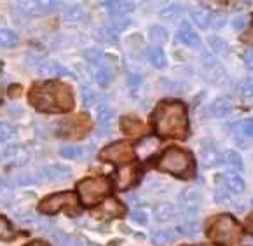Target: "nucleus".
<instances>
[{
  "instance_id": "nucleus-19",
  "label": "nucleus",
  "mask_w": 253,
  "mask_h": 246,
  "mask_svg": "<svg viewBox=\"0 0 253 246\" xmlns=\"http://www.w3.org/2000/svg\"><path fill=\"white\" fill-rule=\"evenodd\" d=\"M232 112V103L227 98H216L215 101H211V105L208 107V114L216 119H222V117H227Z\"/></svg>"
},
{
  "instance_id": "nucleus-41",
  "label": "nucleus",
  "mask_w": 253,
  "mask_h": 246,
  "mask_svg": "<svg viewBox=\"0 0 253 246\" xmlns=\"http://www.w3.org/2000/svg\"><path fill=\"white\" fill-rule=\"evenodd\" d=\"M60 154L63 157H67V159H79V157H81L84 152H82L81 147H72V145H68V147H61Z\"/></svg>"
},
{
  "instance_id": "nucleus-23",
  "label": "nucleus",
  "mask_w": 253,
  "mask_h": 246,
  "mask_svg": "<svg viewBox=\"0 0 253 246\" xmlns=\"http://www.w3.org/2000/svg\"><path fill=\"white\" fill-rule=\"evenodd\" d=\"M157 147H159V140L154 138V136H147V138H143L142 142L138 143V147H136L138 157H140V159H149L150 156H154Z\"/></svg>"
},
{
  "instance_id": "nucleus-31",
  "label": "nucleus",
  "mask_w": 253,
  "mask_h": 246,
  "mask_svg": "<svg viewBox=\"0 0 253 246\" xmlns=\"http://www.w3.org/2000/svg\"><path fill=\"white\" fill-rule=\"evenodd\" d=\"M51 238L58 246H84V245H82V241L72 238V236L63 234L60 229H54V231L51 232Z\"/></svg>"
},
{
  "instance_id": "nucleus-47",
  "label": "nucleus",
  "mask_w": 253,
  "mask_h": 246,
  "mask_svg": "<svg viewBox=\"0 0 253 246\" xmlns=\"http://www.w3.org/2000/svg\"><path fill=\"white\" fill-rule=\"evenodd\" d=\"M246 25H248V16L246 14H238L232 18V28L234 30H243Z\"/></svg>"
},
{
  "instance_id": "nucleus-3",
  "label": "nucleus",
  "mask_w": 253,
  "mask_h": 246,
  "mask_svg": "<svg viewBox=\"0 0 253 246\" xmlns=\"http://www.w3.org/2000/svg\"><path fill=\"white\" fill-rule=\"evenodd\" d=\"M157 168L169 175L189 178L194 173V157L190 152L178 147H169L157 161Z\"/></svg>"
},
{
  "instance_id": "nucleus-42",
  "label": "nucleus",
  "mask_w": 253,
  "mask_h": 246,
  "mask_svg": "<svg viewBox=\"0 0 253 246\" xmlns=\"http://www.w3.org/2000/svg\"><path fill=\"white\" fill-rule=\"evenodd\" d=\"M110 25L114 26V30H124L131 25L129 16H117V18H110Z\"/></svg>"
},
{
  "instance_id": "nucleus-22",
  "label": "nucleus",
  "mask_w": 253,
  "mask_h": 246,
  "mask_svg": "<svg viewBox=\"0 0 253 246\" xmlns=\"http://www.w3.org/2000/svg\"><path fill=\"white\" fill-rule=\"evenodd\" d=\"M121 127H123L124 133L129 134V136H140V134L143 133V129H145L142 121L133 116H124L123 119H121Z\"/></svg>"
},
{
  "instance_id": "nucleus-7",
  "label": "nucleus",
  "mask_w": 253,
  "mask_h": 246,
  "mask_svg": "<svg viewBox=\"0 0 253 246\" xmlns=\"http://www.w3.org/2000/svg\"><path fill=\"white\" fill-rule=\"evenodd\" d=\"M35 185L39 183H61L72 178V169L63 164H51L34 171Z\"/></svg>"
},
{
  "instance_id": "nucleus-14",
  "label": "nucleus",
  "mask_w": 253,
  "mask_h": 246,
  "mask_svg": "<svg viewBox=\"0 0 253 246\" xmlns=\"http://www.w3.org/2000/svg\"><path fill=\"white\" fill-rule=\"evenodd\" d=\"M203 61H205L206 79H208L210 82H213V84H222V82L227 81V72L223 70L222 65H220L218 61L215 60V58L205 54Z\"/></svg>"
},
{
  "instance_id": "nucleus-56",
  "label": "nucleus",
  "mask_w": 253,
  "mask_h": 246,
  "mask_svg": "<svg viewBox=\"0 0 253 246\" xmlns=\"http://www.w3.org/2000/svg\"><path fill=\"white\" fill-rule=\"evenodd\" d=\"M0 101H2V89H0Z\"/></svg>"
},
{
  "instance_id": "nucleus-49",
  "label": "nucleus",
  "mask_w": 253,
  "mask_h": 246,
  "mask_svg": "<svg viewBox=\"0 0 253 246\" xmlns=\"http://www.w3.org/2000/svg\"><path fill=\"white\" fill-rule=\"evenodd\" d=\"M161 87H171V93H183V86L182 84H175V82H171V81H166V79H163V81H161Z\"/></svg>"
},
{
  "instance_id": "nucleus-39",
  "label": "nucleus",
  "mask_w": 253,
  "mask_h": 246,
  "mask_svg": "<svg viewBox=\"0 0 253 246\" xmlns=\"http://www.w3.org/2000/svg\"><path fill=\"white\" fill-rule=\"evenodd\" d=\"M12 238H14V231H12L11 224L5 220L4 216H0V239L2 241H9Z\"/></svg>"
},
{
  "instance_id": "nucleus-8",
  "label": "nucleus",
  "mask_w": 253,
  "mask_h": 246,
  "mask_svg": "<svg viewBox=\"0 0 253 246\" xmlns=\"http://www.w3.org/2000/svg\"><path fill=\"white\" fill-rule=\"evenodd\" d=\"M75 205H77V196L74 192H58V194H52L49 198L42 199L39 209L44 215H54L61 208H75Z\"/></svg>"
},
{
  "instance_id": "nucleus-52",
  "label": "nucleus",
  "mask_w": 253,
  "mask_h": 246,
  "mask_svg": "<svg viewBox=\"0 0 253 246\" xmlns=\"http://www.w3.org/2000/svg\"><path fill=\"white\" fill-rule=\"evenodd\" d=\"M136 84H142V79L138 77V75H129V86L134 87Z\"/></svg>"
},
{
  "instance_id": "nucleus-36",
  "label": "nucleus",
  "mask_w": 253,
  "mask_h": 246,
  "mask_svg": "<svg viewBox=\"0 0 253 246\" xmlns=\"http://www.w3.org/2000/svg\"><path fill=\"white\" fill-rule=\"evenodd\" d=\"M183 11H185V7L182 4H169L161 11V16L164 19H168V21H175V19H178L182 16Z\"/></svg>"
},
{
  "instance_id": "nucleus-46",
  "label": "nucleus",
  "mask_w": 253,
  "mask_h": 246,
  "mask_svg": "<svg viewBox=\"0 0 253 246\" xmlns=\"http://www.w3.org/2000/svg\"><path fill=\"white\" fill-rule=\"evenodd\" d=\"M210 44H211L213 49H215L216 52H220V54H227V52H229V45L225 44L223 41H220V39L213 37L211 41H210Z\"/></svg>"
},
{
  "instance_id": "nucleus-2",
  "label": "nucleus",
  "mask_w": 253,
  "mask_h": 246,
  "mask_svg": "<svg viewBox=\"0 0 253 246\" xmlns=\"http://www.w3.org/2000/svg\"><path fill=\"white\" fill-rule=\"evenodd\" d=\"M156 133L163 138L183 140L189 131L187 108L180 101H161L152 114Z\"/></svg>"
},
{
  "instance_id": "nucleus-17",
  "label": "nucleus",
  "mask_w": 253,
  "mask_h": 246,
  "mask_svg": "<svg viewBox=\"0 0 253 246\" xmlns=\"http://www.w3.org/2000/svg\"><path fill=\"white\" fill-rule=\"evenodd\" d=\"M89 70L93 74L94 81L100 84V86H108L112 82V68L107 61H101V63H91L89 65Z\"/></svg>"
},
{
  "instance_id": "nucleus-33",
  "label": "nucleus",
  "mask_w": 253,
  "mask_h": 246,
  "mask_svg": "<svg viewBox=\"0 0 253 246\" xmlns=\"http://www.w3.org/2000/svg\"><path fill=\"white\" fill-rule=\"evenodd\" d=\"M84 9L81 7V5H68V7L63 9V18L65 21L68 23H79L84 19Z\"/></svg>"
},
{
  "instance_id": "nucleus-12",
  "label": "nucleus",
  "mask_w": 253,
  "mask_h": 246,
  "mask_svg": "<svg viewBox=\"0 0 253 246\" xmlns=\"http://www.w3.org/2000/svg\"><path fill=\"white\" fill-rule=\"evenodd\" d=\"M84 129H89V119L86 116H77L72 119H65L60 123L58 127V134L60 136H70V133H74L72 136H79L81 133H84Z\"/></svg>"
},
{
  "instance_id": "nucleus-54",
  "label": "nucleus",
  "mask_w": 253,
  "mask_h": 246,
  "mask_svg": "<svg viewBox=\"0 0 253 246\" xmlns=\"http://www.w3.org/2000/svg\"><path fill=\"white\" fill-rule=\"evenodd\" d=\"M246 227H248V231L253 234V215L248 216V220H246Z\"/></svg>"
},
{
  "instance_id": "nucleus-43",
  "label": "nucleus",
  "mask_w": 253,
  "mask_h": 246,
  "mask_svg": "<svg viewBox=\"0 0 253 246\" xmlns=\"http://www.w3.org/2000/svg\"><path fill=\"white\" fill-rule=\"evenodd\" d=\"M225 14L223 12H211V18H210V26L211 28H215V30H218V28H222L223 25H225Z\"/></svg>"
},
{
  "instance_id": "nucleus-30",
  "label": "nucleus",
  "mask_w": 253,
  "mask_h": 246,
  "mask_svg": "<svg viewBox=\"0 0 253 246\" xmlns=\"http://www.w3.org/2000/svg\"><path fill=\"white\" fill-rule=\"evenodd\" d=\"M190 18L192 23L199 26V28H208L210 26V18H211V12L205 7H196L190 11Z\"/></svg>"
},
{
  "instance_id": "nucleus-26",
  "label": "nucleus",
  "mask_w": 253,
  "mask_h": 246,
  "mask_svg": "<svg viewBox=\"0 0 253 246\" xmlns=\"http://www.w3.org/2000/svg\"><path fill=\"white\" fill-rule=\"evenodd\" d=\"M223 180H225V187H227L231 192L234 194H243L245 192V180L238 175V173H225L223 175Z\"/></svg>"
},
{
  "instance_id": "nucleus-11",
  "label": "nucleus",
  "mask_w": 253,
  "mask_h": 246,
  "mask_svg": "<svg viewBox=\"0 0 253 246\" xmlns=\"http://www.w3.org/2000/svg\"><path fill=\"white\" fill-rule=\"evenodd\" d=\"M114 185L117 190H126L131 185L138 182V175H140V169H138L136 164H126L123 168H119L114 173Z\"/></svg>"
},
{
  "instance_id": "nucleus-59",
  "label": "nucleus",
  "mask_w": 253,
  "mask_h": 246,
  "mask_svg": "<svg viewBox=\"0 0 253 246\" xmlns=\"http://www.w3.org/2000/svg\"><path fill=\"white\" fill-rule=\"evenodd\" d=\"M252 79H253V77H252Z\"/></svg>"
},
{
  "instance_id": "nucleus-50",
  "label": "nucleus",
  "mask_w": 253,
  "mask_h": 246,
  "mask_svg": "<svg viewBox=\"0 0 253 246\" xmlns=\"http://www.w3.org/2000/svg\"><path fill=\"white\" fill-rule=\"evenodd\" d=\"M243 133L248 136V138H253V119H246L243 123Z\"/></svg>"
},
{
  "instance_id": "nucleus-58",
  "label": "nucleus",
  "mask_w": 253,
  "mask_h": 246,
  "mask_svg": "<svg viewBox=\"0 0 253 246\" xmlns=\"http://www.w3.org/2000/svg\"><path fill=\"white\" fill-rule=\"evenodd\" d=\"M199 246H203V245H199Z\"/></svg>"
},
{
  "instance_id": "nucleus-15",
  "label": "nucleus",
  "mask_w": 253,
  "mask_h": 246,
  "mask_svg": "<svg viewBox=\"0 0 253 246\" xmlns=\"http://www.w3.org/2000/svg\"><path fill=\"white\" fill-rule=\"evenodd\" d=\"M35 70H37L39 75H42V77H47V79L61 77V75L70 74V72L65 70V68L54 60H41L37 65H35Z\"/></svg>"
},
{
  "instance_id": "nucleus-29",
  "label": "nucleus",
  "mask_w": 253,
  "mask_h": 246,
  "mask_svg": "<svg viewBox=\"0 0 253 246\" xmlns=\"http://www.w3.org/2000/svg\"><path fill=\"white\" fill-rule=\"evenodd\" d=\"M176 239V232L173 229H163V231H156L152 234L154 246H168Z\"/></svg>"
},
{
  "instance_id": "nucleus-57",
  "label": "nucleus",
  "mask_w": 253,
  "mask_h": 246,
  "mask_svg": "<svg viewBox=\"0 0 253 246\" xmlns=\"http://www.w3.org/2000/svg\"><path fill=\"white\" fill-rule=\"evenodd\" d=\"M252 205H253V199H252Z\"/></svg>"
},
{
  "instance_id": "nucleus-16",
  "label": "nucleus",
  "mask_w": 253,
  "mask_h": 246,
  "mask_svg": "<svg viewBox=\"0 0 253 246\" xmlns=\"http://www.w3.org/2000/svg\"><path fill=\"white\" fill-rule=\"evenodd\" d=\"M176 37H178V41L182 42L183 45H187V47H190V49L201 47V39H199V35H196V32L192 30V26H190L187 21L182 23V26L178 28Z\"/></svg>"
},
{
  "instance_id": "nucleus-24",
  "label": "nucleus",
  "mask_w": 253,
  "mask_h": 246,
  "mask_svg": "<svg viewBox=\"0 0 253 246\" xmlns=\"http://www.w3.org/2000/svg\"><path fill=\"white\" fill-rule=\"evenodd\" d=\"M154 216L157 222H169L176 216V208L171 203H159L154 208Z\"/></svg>"
},
{
  "instance_id": "nucleus-18",
  "label": "nucleus",
  "mask_w": 253,
  "mask_h": 246,
  "mask_svg": "<svg viewBox=\"0 0 253 246\" xmlns=\"http://www.w3.org/2000/svg\"><path fill=\"white\" fill-rule=\"evenodd\" d=\"M124 211H126V208H124L117 199L110 198V199H107V201L101 203L96 215H101V216H105V218H116V216L124 215Z\"/></svg>"
},
{
  "instance_id": "nucleus-1",
  "label": "nucleus",
  "mask_w": 253,
  "mask_h": 246,
  "mask_svg": "<svg viewBox=\"0 0 253 246\" xmlns=\"http://www.w3.org/2000/svg\"><path fill=\"white\" fill-rule=\"evenodd\" d=\"M28 101L34 105L37 110L47 114H60L70 112L74 108V94L72 89L63 82H42L35 84L28 94Z\"/></svg>"
},
{
  "instance_id": "nucleus-20",
  "label": "nucleus",
  "mask_w": 253,
  "mask_h": 246,
  "mask_svg": "<svg viewBox=\"0 0 253 246\" xmlns=\"http://www.w3.org/2000/svg\"><path fill=\"white\" fill-rule=\"evenodd\" d=\"M220 159H222V156L218 154V150H216V147L213 145V143H210V142L203 143L201 145V161L206 168L216 166V164L220 163Z\"/></svg>"
},
{
  "instance_id": "nucleus-55",
  "label": "nucleus",
  "mask_w": 253,
  "mask_h": 246,
  "mask_svg": "<svg viewBox=\"0 0 253 246\" xmlns=\"http://www.w3.org/2000/svg\"><path fill=\"white\" fill-rule=\"evenodd\" d=\"M26 246H51V245H47V243H44V241H34V243H30V245H26Z\"/></svg>"
},
{
  "instance_id": "nucleus-4",
  "label": "nucleus",
  "mask_w": 253,
  "mask_h": 246,
  "mask_svg": "<svg viewBox=\"0 0 253 246\" xmlns=\"http://www.w3.org/2000/svg\"><path fill=\"white\" fill-rule=\"evenodd\" d=\"M208 238L222 246H236L243 238V231L239 224L231 215H218L210 224Z\"/></svg>"
},
{
  "instance_id": "nucleus-6",
  "label": "nucleus",
  "mask_w": 253,
  "mask_h": 246,
  "mask_svg": "<svg viewBox=\"0 0 253 246\" xmlns=\"http://www.w3.org/2000/svg\"><path fill=\"white\" fill-rule=\"evenodd\" d=\"M133 157H134V150L127 142H114L105 147V149H101L100 152L101 161L112 164H123V166L131 164Z\"/></svg>"
},
{
  "instance_id": "nucleus-10",
  "label": "nucleus",
  "mask_w": 253,
  "mask_h": 246,
  "mask_svg": "<svg viewBox=\"0 0 253 246\" xmlns=\"http://www.w3.org/2000/svg\"><path fill=\"white\" fill-rule=\"evenodd\" d=\"M201 194L196 189H185L180 192L178 196V206L180 211H183V215L189 216V220H192V216L198 213L199 206H201Z\"/></svg>"
},
{
  "instance_id": "nucleus-38",
  "label": "nucleus",
  "mask_w": 253,
  "mask_h": 246,
  "mask_svg": "<svg viewBox=\"0 0 253 246\" xmlns=\"http://www.w3.org/2000/svg\"><path fill=\"white\" fill-rule=\"evenodd\" d=\"M94 37L100 39V41H103V42H108V44L119 41L117 32L112 30V28H98V30H94Z\"/></svg>"
},
{
  "instance_id": "nucleus-34",
  "label": "nucleus",
  "mask_w": 253,
  "mask_h": 246,
  "mask_svg": "<svg viewBox=\"0 0 253 246\" xmlns=\"http://www.w3.org/2000/svg\"><path fill=\"white\" fill-rule=\"evenodd\" d=\"M222 161L227 164V166H231V168H234V169H239V171L245 168L241 156H239L236 150H225V152L222 154Z\"/></svg>"
},
{
  "instance_id": "nucleus-37",
  "label": "nucleus",
  "mask_w": 253,
  "mask_h": 246,
  "mask_svg": "<svg viewBox=\"0 0 253 246\" xmlns=\"http://www.w3.org/2000/svg\"><path fill=\"white\" fill-rule=\"evenodd\" d=\"M176 231H178L182 236L190 238V236H196L199 232V224L196 220H185L176 227Z\"/></svg>"
},
{
  "instance_id": "nucleus-48",
  "label": "nucleus",
  "mask_w": 253,
  "mask_h": 246,
  "mask_svg": "<svg viewBox=\"0 0 253 246\" xmlns=\"http://www.w3.org/2000/svg\"><path fill=\"white\" fill-rule=\"evenodd\" d=\"M241 93H243V96H246V98H253V79L252 77L246 79L241 84Z\"/></svg>"
},
{
  "instance_id": "nucleus-27",
  "label": "nucleus",
  "mask_w": 253,
  "mask_h": 246,
  "mask_svg": "<svg viewBox=\"0 0 253 246\" xmlns=\"http://www.w3.org/2000/svg\"><path fill=\"white\" fill-rule=\"evenodd\" d=\"M58 5H60V2H34L32 7H28L26 11L32 16H45L49 12L56 11Z\"/></svg>"
},
{
  "instance_id": "nucleus-40",
  "label": "nucleus",
  "mask_w": 253,
  "mask_h": 246,
  "mask_svg": "<svg viewBox=\"0 0 253 246\" xmlns=\"http://www.w3.org/2000/svg\"><path fill=\"white\" fill-rule=\"evenodd\" d=\"M82 103L86 108H91L96 103V93L89 86H82Z\"/></svg>"
},
{
  "instance_id": "nucleus-44",
  "label": "nucleus",
  "mask_w": 253,
  "mask_h": 246,
  "mask_svg": "<svg viewBox=\"0 0 253 246\" xmlns=\"http://www.w3.org/2000/svg\"><path fill=\"white\" fill-rule=\"evenodd\" d=\"M12 134H14V129H12L11 124L0 121V142H7Z\"/></svg>"
},
{
  "instance_id": "nucleus-25",
  "label": "nucleus",
  "mask_w": 253,
  "mask_h": 246,
  "mask_svg": "<svg viewBox=\"0 0 253 246\" xmlns=\"http://www.w3.org/2000/svg\"><path fill=\"white\" fill-rule=\"evenodd\" d=\"M105 5H107V11H108V14H110V18L127 16L134 9V4H131V2H117V0H114V2H105Z\"/></svg>"
},
{
  "instance_id": "nucleus-5",
  "label": "nucleus",
  "mask_w": 253,
  "mask_h": 246,
  "mask_svg": "<svg viewBox=\"0 0 253 246\" xmlns=\"http://www.w3.org/2000/svg\"><path fill=\"white\" fill-rule=\"evenodd\" d=\"M77 192H79V196H81V201L84 203V205L93 206L110 192V180L105 178V176L86 178L77 185Z\"/></svg>"
},
{
  "instance_id": "nucleus-28",
  "label": "nucleus",
  "mask_w": 253,
  "mask_h": 246,
  "mask_svg": "<svg viewBox=\"0 0 253 246\" xmlns=\"http://www.w3.org/2000/svg\"><path fill=\"white\" fill-rule=\"evenodd\" d=\"M147 58H149L150 65L156 68H164L166 67V54L163 52V49L157 47V45H150L149 49H147Z\"/></svg>"
},
{
  "instance_id": "nucleus-9",
  "label": "nucleus",
  "mask_w": 253,
  "mask_h": 246,
  "mask_svg": "<svg viewBox=\"0 0 253 246\" xmlns=\"http://www.w3.org/2000/svg\"><path fill=\"white\" fill-rule=\"evenodd\" d=\"M30 150L26 149L25 145H9L5 147V150L0 156V163L7 166V168H21L25 164L30 163Z\"/></svg>"
},
{
  "instance_id": "nucleus-32",
  "label": "nucleus",
  "mask_w": 253,
  "mask_h": 246,
  "mask_svg": "<svg viewBox=\"0 0 253 246\" xmlns=\"http://www.w3.org/2000/svg\"><path fill=\"white\" fill-rule=\"evenodd\" d=\"M18 44H19V37L16 35V32L9 30V28H2L0 30V47L11 49Z\"/></svg>"
},
{
  "instance_id": "nucleus-51",
  "label": "nucleus",
  "mask_w": 253,
  "mask_h": 246,
  "mask_svg": "<svg viewBox=\"0 0 253 246\" xmlns=\"http://www.w3.org/2000/svg\"><path fill=\"white\" fill-rule=\"evenodd\" d=\"M9 96H11V98L21 96V86H11V87H9Z\"/></svg>"
},
{
  "instance_id": "nucleus-21",
  "label": "nucleus",
  "mask_w": 253,
  "mask_h": 246,
  "mask_svg": "<svg viewBox=\"0 0 253 246\" xmlns=\"http://www.w3.org/2000/svg\"><path fill=\"white\" fill-rule=\"evenodd\" d=\"M114 110L107 105H100L98 107V127L101 129V134H107L112 129V123H114Z\"/></svg>"
},
{
  "instance_id": "nucleus-53",
  "label": "nucleus",
  "mask_w": 253,
  "mask_h": 246,
  "mask_svg": "<svg viewBox=\"0 0 253 246\" xmlns=\"http://www.w3.org/2000/svg\"><path fill=\"white\" fill-rule=\"evenodd\" d=\"M246 67L248 68H253V51H250L248 54H246Z\"/></svg>"
},
{
  "instance_id": "nucleus-45",
  "label": "nucleus",
  "mask_w": 253,
  "mask_h": 246,
  "mask_svg": "<svg viewBox=\"0 0 253 246\" xmlns=\"http://www.w3.org/2000/svg\"><path fill=\"white\" fill-rule=\"evenodd\" d=\"M131 220L138 225H145L149 222V216H147V211H143V209H134L131 213Z\"/></svg>"
},
{
  "instance_id": "nucleus-35",
  "label": "nucleus",
  "mask_w": 253,
  "mask_h": 246,
  "mask_svg": "<svg viewBox=\"0 0 253 246\" xmlns=\"http://www.w3.org/2000/svg\"><path fill=\"white\" fill-rule=\"evenodd\" d=\"M149 39L154 45H163L168 42V30L163 26H152L149 30Z\"/></svg>"
},
{
  "instance_id": "nucleus-13",
  "label": "nucleus",
  "mask_w": 253,
  "mask_h": 246,
  "mask_svg": "<svg viewBox=\"0 0 253 246\" xmlns=\"http://www.w3.org/2000/svg\"><path fill=\"white\" fill-rule=\"evenodd\" d=\"M14 220L18 224L25 225V227L35 229V231H47L49 224L42 218V216H37L34 211H28V209H18L14 211Z\"/></svg>"
}]
</instances>
